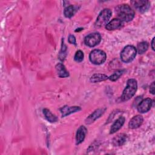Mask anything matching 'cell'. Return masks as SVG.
Here are the masks:
<instances>
[{"mask_svg":"<svg viewBox=\"0 0 155 155\" xmlns=\"http://www.w3.org/2000/svg\"><path fill=\"white\" fill-rule=\"evenodd\" d=\"M116 15L120 21L125 22L131 21L134 17V12L127 4H120L115 8Z\"/></svg>","mask_w":155,"mask_h":155,"instance_id":"cell-1","label":"cell"},{"mask_svg":"<svg viewBox=\"0 0 155 155\" xmlns=\"http://www.w3.org/2000/svg\"><path fill=\"white\" fill-rule=\"evenodd\" d=\"M137 88V82L134 79H130L127 81V86L123 91L121 96V99L123 101H127L130 99L136 93Z\"/></svg>","mask_w":155,"mask_h":155,"instance_id":"cell-2","label":"cell"},{"mask_svg":"<svg viewBox=\"0 0 155 155\" xmlns=\"http://www.w3.org/2000/svg\"><path fill=\"white\" fill-rule=\"evenodd\" d=\"M136 48L133 45H127L120 53L121 60L126 63L131 62L136 56Z\"/></svg>","mask_w":155,"mask_h":155,"instance_id":"cell-3","label":"cell"},{"mask_svg":"<svg viewBox=\"0 0 155 155\" xmlns=\"http://www.w3.org/2000/svg\"><path fill=\"white\" fill-rule=\"evenodd\" d=\"M111 15L112 12L110 8H104L97 16L95 22V26L96 27L105 26L108 23Z\"/></svg>","mask_w":155,"mask_h":155,"instance_id":"cell-4","label":"cell"},{"mask_svg":"<svg viewBox=\"0 0 155 155\" xmlns=\"http://www.w3.org/2000/svg\"><path fill=\"white\" fill-rule=\"evenodd\" d=\"M106 53L99 49H95L92 50L89 54V59L91 63L95 65L102 64L106 60Z\"/></svg>","mask_w":155,"mask_h":155,"instance_id":"cell-5","label":"cell"},{"mask_svg":"<svg viewBox=\"0 0 155 155\" xmlns=\"http://www.w3.org/2000/svg\"><path fill=\"white\" fill-rule=\"evenodd\" d=\"M101 41V36L98 32H94L90 33L85 36L84 39L85 44L90 47H93L98 45Z\"/></svg>","mask_w":155,"mask_h":155,"instance_id":"cell-6","label":"cell"},{"mask_svg":"<svg viewBox=\"0 0 155 155\" xmlns=\"http://www.w3.org/2000/svg\"><path fill=\"white\" fill-rule=\"evenodd\" d=\"M153 101L150 98H145L140 101L137 106V111L140 113L148 112L152 107Z\"/></svg>","mask_w":155,"mask_h":155,"instance_id":"cell-7","label":"cell"},{"mask_svg":"<svg viewBox=\"0 0 155 155\" xmlns=\"http://www.w3.org/2000/svg\"><path fill=\"white\" fill-rule=\"evenodd\" d=\"M131 3L133 6L140 13L146 12L150 6V3L148 1H131Z\"/></svg>","mask_w":155,"mask_h":155,"instance_id":"cell-8","label":"cell"},{"mask_svg":"<svg viewBox=\"0 0 155 155\" xmlns=\"http://www.w3.org/2000/svg\"><path fill=\"white\" fill-rule=\"evenodd\" d=\"M106 108H98L94 112H93L91 114H90L85 120V122L86 124H91L94 122L96 119L99 118L105 111Z\"/></svg>","mask_w":155,"mask_h":155,"instance_id":"cell-9","label":"cell"},{"mask_svg":"<svg viewBox=\"0 0 155 155\" xmlns=\"http://www.w3.org/2000/svg\"><path fill=\"white\" fill-rule=\"evenodd\" d=\"M81 110V108L79 106H64L60 108V111L62 114V117H65L70 114L76 113Z\"/></svg>","mask_w":155,"mask_h":155,"instance_id":"cell-10","label":"cell"},{"mask_svg":"<svg viewBox=\"0 0 155 155\" xmlns=\"http://www.w3.org/2000/svg\"><path fill=\"white\" fill-rule=\"evenodd\" d=\"M87 133V129L85 126L81 125L76 131V145H79L81 143L85 137L86 134Z\"/></svg>","mask_w":155,"mask_h":155,"instance_id":"cell-11","label":"cell"},{"mask_svg":"<svg viewBox=\"0 0 155 155\" xmlns=\"http://www.w3.org/2000/svg\"><path fill=\"white\" fill-rule=\"evenodd\" d=\"M143 119L141 115H136L133 117L128 123V127L131 129L139 128L143 123Z\"/></svg>","mask_w":155,"mask_h":155,"instance_id":"cell-12","label":"cell"},{"mask_svg":"<svg viewBox=\"0 0 155 155\" xmlns=\"http://www.w3.org/2000/svg\"><path fill=\"white\" fill-rule=\"evenodd\" d=\"M123 25V22L118 18H114L105 26V28L108 30H114L120 28Z\"/></svg>","mask_w":155,"mask_h":155,"instance_id":"cell-13","label":"cell"},{"mask_svg":"<svg viewBox=\"0 0 155 155\" xmlns=\"http://www.w3.org/2000/svg\"><path fill=\"white\" fill-rule=\"evenodd\" d=\"M125 117L123 116H120L117 119H116V120L110 128V133L113 134L117 131L123 126L125 122Z\"/></svg>","mask_w":155,"mask_h":155,"instance_id":"cell-14","label":"cell"},{"mask_svg":"<svg viewBox=\"0 0 155 155\" xmlns=\"http://www.w3.org/2000/svg\"><path fill=\"white\" fill-rule=\"evenodd\" d=\"M127 140V136L124 133L118 134L113 139V144L114 146H122Z\"/></svg>","mask_w":155,"mask_h":155,"instance_id":"cell-15","label":"cell"},{"mask_svg":"<svg viewBox=\"0 0 155 155\" xmlns=\"http://www.w3.org/2000/svg\"><path fill=\"white\" fill-rule=\"evenodd\" d=\"M56 70L57 73L60 78H67L69 76V73L67 70L64 65L62 63H58L56 65Z\"/></svg>","mask_w":155,"mask_h":155,"instance_id":"cell-16","label":"cell"},{"mask_svg":"<svg viewBox=\"0 0 155 155\" xmlns=\"http://www.w3.org/2000/svg\"><path fill=\"white\" fill-rule=\"evenodd\" d=\"M108 79V76L104 74L101 73H96L93 74L90 78V81L93 83L99 82L102 81H106Z\"/></svg>","mask_w":155,"mask_h":155,"instance_id":"cell-17","label":"cell"},{"mask_svg":"<svg viewBox=\"0 0 155 155\" xmlns=\"http://www.w3.org/2000/svg\"><path fill=\"white\" fill-rule=\"evenodd\" d=\"M43 114L45 117V119L49 121L50 122H51V123H54V122H56L58 121V117L54 115L47 108H44L43 110Z\"/></svg>","mask_w":155,"mask_h":155,"instance_id":"cell-18","label":"cell"},{"mask_svg":"<svg viewBox=\"0 0 155 155\" xmlns=\"http://www.w3.org/2000/svg\"><path fill=\"white\" fill-rule=\"evenodd\" d=\"M76 12V8L75 6L70 5L65 8L64 13L66 18H71Z\"/></svg>","mask_w":155,"mask_h":155,"instance_id":"cell-19","label":"cell"},{"mask_svg":"<svg viewBox=\"0 0 155 155\" xmlns=\"http://www.w3.org/2000/svg\"><path fill=\"white\" fill-rule=\"evenodd\" d=\"M148 48V44L147 42H141L137 44V51L139 54H143L145 53Z\"/></svg>","mask_w":155,"mask_h":155,"instance_id":"cell-20","label":"cell"},{"mask_svg":"<svg viewBox=\"0 0 155 155\" xmlns=\"http://www.w3.org/2000/svg\"><path fill=\"white\" fill-rule=\"evenodd\" d=\"M124 70H117L113 74H111L110 76H109L108 79L111 81H116L122 75V74L124 73Z\"/></svg>","mask_w":155,"mask_h":155,"instance_id":"cell-21","label":"cell"},{"mask_svg":"<svg viewBox=\"0 0 155 155\" xmlns=\"http://www.w3.org/2000/svg\"><path fill=\"white\" fill-rule=\"evenodd\" d=\"M67 47L64 43V40H62V43L61 45V49L59 54V58L61 61H64L65 58L67 54Z\"/></svg>","mask_w":155,"mask_h":155,"instance_id":"cell-22","label":"cell"},{"mask_svg":"<svg viewBox=\"0 0 155 155\" xmlns=\"http://www.w3.org/2000/svg\"><path fill=\"white\" fill-rule=\"evenodd\" d=\"M84 58V53L81 50H78L75 53L74 59L76 62H80L83 61Z\"/></svg>","mask_w":155,"mask_h":155,"instance_id":"cell-23","label":"cell"},{"mask_svg":"<svg viewBox=\"0 0 155 155\" xmlns=\"http://www.w3.org/2000/svg\"><path fill=\"white\" fill-rule=\"evenodd\" d=\"M68 42L69 43L71 44H74V45H76V38L73 35H70L68 36Z\"/></svg>","mask_w":155,"mask_h":155,"instance_id":"cell-24","label":"cell"},{"mask_svg":"<svg viewBox=\"0 0 155 155\" xmlns=\"http://www.w3.org/2000/svg\"><path fill=\"white\" fill-rule=\"evenodd\" d=\"M150 91L152 94H154V82H153L152 84L150 85Z\"/></svg>","mask_w":155,"mask_h":155,"instance_id":"cell-25","label":"cell"},{"mask_svg":"<svg viewBox=\"0 0 155 155\" xmlns=\"http://www.w3.org/2000/svg\"><path fill=\"white\" fill-rule=\"evenodd\" d=\"M154 38H153L152 41H151V48L153 50H154Z\"/></svg>","mask_w":155,"mask_h":155,"instance_id":"cell-26","label":"cell"}]
</instances>
